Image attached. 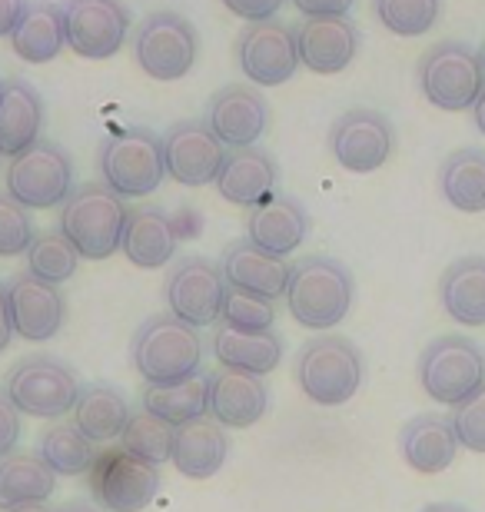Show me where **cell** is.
Here are the masks:
<instances>
[{
  "mask_svg": "<svg viewBox=\"0 0 485 512\" xmlns=\"http://www.w3.org/2000/svg\"><path fill=\"white\" fill-rule=\"evenodd\" d=\"M299 64L313 74H339L356 60L359 27L349 17H306L296 30Z\"/></svg>",
  "mask_w": 485,
  "mask_h": 512,
  "instance_id": "obj_19",
  "label": "cell"
},
{
  "mask_svg": "<svg viewBox=\"0 0 485 512\" xmlns=\"http://www.w3.org/2000/svg\"><path fill=\"white\" fill-rule=\"evenodd\" d=\"M309 233V213L296 197L286 193H273L270 200L250 207L246 217V240H253L256 247H263L273 256H290L296 247H303Z\"/></svg>",
  "mask_w": 485,
  "mask_h": 512,
  "instance_id": "obj_21",
  "label": "cell"
},
{
  "mask_svg": "<svg viewBox=\"0 0 485 512\" xmlns=\"http://www.w3.org/2000/svg\"><path fill=\"white\" fill-rule=\"evenodd\" d=\"M80 380L57 356H27L10 366L4 380V396L17 406L20 416L34 419H60L74 413L80 399Z\"/></svg>",
  "mask_w": 485,
  "mask_h": 512,
  "instance_id": "obj_7",
  "label": "cell"
},
{
  "mask_svg": "<svg viewBox=\"0 0 485 512\" xmlns=\"http://www.w3.org/2000/svg\"><path fill=\"white\" fill-rule=\"evenodd\" d=\"M236 64L243 77H250L260 87H280L296 77L299 50H296V30H290L280 20H256L246 24L240 40H236Z\"/></svg>",
  "mask_w": 485,
  "mask_h": 512,
  "instance_id": "obj_15",
  "label": "cell"
},
{
  "mask_svg": "<svg viewBox=\"0 0 485 512\" xmlns=\"http://www.w3.org/2000/svg\"><path fill=\"white\" fill-rule=\"evenodd\" d=\"M10 47L27 64H50L67 47L64 34V10L50 0H34L24 7V14L10 30Z\"/></svg>",
  "mask_w": 485,
  "mask_h": 512,
  "instance_id": "obj_29",
  "label": "cell"
},
{
  "mask_svg": "<svg viewBox=\"0 0 485 512\" xmlns=\"http://www.w3.org/2000/svg\"><path fill=\"white\" fill-rule=\"evenodd\" d=\"M4 290H7L10 320H14V333L24 336L27 343H47L64 330L67 300L57 283L37 280L34 273H20Z\"/></svg>",
  "mask_w": 485,
  "mask_h": 512,
  "instance_id": "obj_17",
  "label": "cell"
},
{
  "mask_svg": "<svg viewBox=\"0 0 485 512\" xmlns=\"http://www.w3.org/2000/svg\"><path fill=\"white\" fill-rule=\"evenodd\" d=\"M27 0H0V37H10V30L24 14Z\"/></svg>",
  "mask_w": 485,
  "mask_h": 512,
  "instance_id": "obj_45",
  "label": "cell"
},
{
  "mask_svg": "<svg viewBox=\"0 0 485 512\" xmlns=\"http://www.w3.org/2000/svg\"><path fill=\"white\" fill-rule=\"evenodd\" d=\"M270 409V386L263 376L243 370H216L210 373V413L216 423L230 429H250Z\"/></svg>",
  "mask_w": 485,
  "mask_h": 512,
  "instance_id": "obj_20",
  "label": "cell"
},
{
  "mask_svg": "<svg viewBox=\"0 0 485 512\" xmlns=\"http://www.w3.org/2000/svg\"><path fill=\"white\" fill-rule=\"evenodd\" d=\"M37 230L30 210L17 203L7 190H0V256H24L34 243Z\"/></svg>",
  "mask_w": 485,
  "mask_h": 512,
  "instance_id": "obj_40",
  "label": "cell"
},
{
  "mask_svg": "<svg viewBox=\"0 0 485 512\" xmlns=\"http://www.w3.org/2000/svg\"><path fill=\"white\" fill-rule=\"evenodd\" d=\"M452 429L462 449L469 453H485V386L476 389L466 403H459L452 409Z\"/></svg>",
  "mask_w": 485,
  "mask_h": 512,
  "instance_id": "obj_41",
  "label": "cell"
},
{
  "mask_svg": "<svg viewBox=\"0 0 485 512\" xmlns=\"http://www.w3.org/2000/svg\"><path fill=\"white\" fill-rule=\"evenodd\" d=\"M442 200L459 213H485V150L462 147L442 160Z\"/></svg>",
  "mask_w": 485,
  "mask_h": 512,
  "instance_id": "obj_33",
  "label": "cell"
},
{
  "mask_svg": "<svg viewBox=\"0 0 485 512\" xmlns=\"http://www.w3.org/2000/svg\"><path fill=\"white\" fill-rule=\"evenodd\" d=\"M396 150V130L379 110H346L329 130V153L346 173H376Z\"/></svg>",
  "mask_w": 485,
  "mask_h": 512,
  "instance_id": "obj_14",
  "label": "cell"
},
{
  "mask_svg": "<svg viewBox=\"0 0 485 512\" xmlns=\"http://www.w3.org/2000/svg\"><path fill=\"white\" fill-rule=\"evenodd\" d=\"M276 180H280V167L270 153L260 147H243L226 153L220 177H216V193L233 207L250 210L273 197Z\"/></svg>",
  "mask_w": 485,
  "mask_h": 512,
  "instance_id": "obj_24",
  "label": "cell"
},
{
  "mask_svg": "<svg viewBox=\"0 0 485 512\" xmlns=\"http://www.w3.org/2000/svg\"><path fill=\"white\" fill-rule=\"evenodd\" d=\"M173 433H177V426L173 423H163L160 416L140 409V413L130 416L127 429L120 433V446L127 449V453L147 459V463H153V466H160L173 456Z\"/></svg>",
  "mask_w": 485,
  "mask_h": 512,
  "instance_id": "obj_37",
  "label": "cell"
},
{
  "mask_svg": "<svg viewBox=\"0 0 485 512\" xmlns=\"http://www.w3.org/2000/svg\"><path fill=\"white\" fill-rule=\"evenodd\" d=\"M100 449L80 433L74 423H54L44 429L37 443V456L57 476H87Z\"/></svg>",
  "mask_w": 485,
  "mask_h": 512,
  "instance_id": "obj_35",
  "label": "cell"
},
{
  "mask_svg": "<svg viewBox=\"0 0 485 512\" xmlns=\"http://www.w3.org/2000/svg\"><path fill=\"white\" fill-rule=\"evenodd\" d=\"M479 57H482V67H485V47H482V54H479Z\"/></svg>",
  "mask_w": 485,
  "mask_h": 512,
  "instance_id": "obj_51",
  "label": "cell"
},
{
  "mask_svg": "<svg viewBox=\"0 0 485 512\" xmlns=\"http://www.w3.org/2000/svg\"><path fill=\"white\" fill-rule=\"evenodd\" d=\"M210 350L226 370L266 376L283 360V336L273 330H236V326L216 323Z\"/></svg>",
  "mask_w": 485,
  "mask_h": 512,
  "instance_id": "obj_28",
  "label": "cell"
},
{
  "mask_svg": "<svg viewBox=\"0 0 485 512\" xmlns=\"http://www.w3.org/2000/svg\"><path fill=\"white\" fill-rule=\"evenodd\" d=\"M44 130V97L20 77L0 80V157L34 147Z\"/></svg>",
  "mask_w": 485,
  "mask_h": 512,
  "instance_id": "obj_26",
  "label": "cell"
},
{
  "mask_svg": "<svg viewBox=\"0 0 485 512\" xmlns=\"http://www.w3.org/2000/svg\"><path fill=\"white\" fill-rule=\"evenodd\" d=\"M206 124L230 150L256 147V140H263L266 127H270V104L256 87L230 84L210 97Z\"/></svg>",
  "mask_w": 485,
  "mask_h": 512,
  "instance_id": "obj_18",
  "label": "cell"
},
{
  "mask_svg": "<svg viewBox=\"0 0 485 512\" xmlns=\"http://www.w3.org/2000/svg\"><path fill=\"white\" fill-rule=\"evenodd\" d=\"M220 323L236 326V330H273L276 306H273V300H263V296H256V293L233 290L230 286L223 296Z\"/></svg>",
  "mask_w": 485,
  "mask_h": 512,
  "instance_id": "obj_39",
  "label": "cell"
},
{
  "mask_svg": "<svg viewBox=\"0 0 485 512\" xmlns=\"http://www.w3.org/2000/svg\"><path fill=\"white\" fill-rule=\"evenodd\" d=\"M67 47L84 60L117 57L130 37V7L123 0H64Z\"/></svg>",
  "mask_w": 485,
  "mask_h": 512,
  "instance_id": "obj_12",
  "label": "cell"
},
{
  "mask_svg": "<svg viewBox=\"0 0 485 512\" xmlns=\"http://www.w3.org/2000/svg\"><path fill=\"white\" fill-rule=\"evenodd\" d=\"M220 4L230 10V14L243 17L246 24H256V20H273L276 10H280L286 0H220Z\"/></svg>",
  "mask_w": 485,
  "mask_h": 512,
  "instance_id": "obj_42",
  "label": "cell"
},
{
  "mask_svg": "<svg viewBox=\"0 0 485 512\" xmlns=\"http://www.w3.org/2000/svg\"><path fill=\"white\" fill-rule=\"evenodd\" d=\"M363 353L346 336H316L296 356V383L316 406H343L363 386Z\"/></svg>",
  "mask_w": 485,
  "mask_h": 512,
  "instance_id": "obj_4",
  "label": "cell"
},
{
  "mask_svg": "<svg viewBox=\"0 0 485 512\" xmlns=\"http://www.w3.org/2000/svg\"><path fill=\"white\" fill-rule=\"evenodd\" d=\"M20 443V413L10 399L0 393V459L10 456Z\"/></svg>",
  "mask_w": 485,
  "mask_h": 512,
  "instance_id": "obj_43",
  "label": "cell"
},
{
  "mask_svg": "<svg viewBox=\"0 0 485 512\" xmlns=\"http://www.w3.org/2000/svg\"><path fill=\"white\" fill-rule=\"evenodd\" d=\"M373 14L389 34L422 37L436 27L442 0H373Z\"/></svg>",
  "mask_w": 485,
  "mask_h": 512,
  "instance_id": "obj_38",
  "label": "cell"
},
{
  "mask_svg": "<svg viewBox=\"0 0 485 512\" xmlns=\"http://www.w3.org/2000/svg\"><path fill=\"white\" fill-rule=\"evenodd\" d=\"M130 416H133V409L127 403V396H123L117 386H107V383L84 386L74 406V426L94 446L120 439V433L130 423Z\"/></svg>",
  "mask_w": 485,
  "mask_h": 512,
  "instance_id": "obj_31",
  "label": "cell"
},
{
  "mask_svg": "<svg viewBox=\"0 0 485 512\" xmlns=\"http://www.w3.org/2000/svg\"><path fill=\"white\" fill-rule=\"evenodd\" d=\"M24 256H27V273H34L37 280H47V283H57V286L67 283L80 266L77 247L60 230L37 233Z\"/></svg>",
  "mask_w": 485,
  "mask_h": 512,
  "instance_id": "obj_36",
  "label": "cell"
},
{
  "mask_svg": "<svg viewBox=\"0 0 485 512\" xmlns=\"http://www.w3.org/2000/svg\"><path fill=\"white\" fill-rule=\"evenodd\" d=\"M419 383L429 399L456 409L485 386V350L469 336H439L419 356Z\"/></svg>",
  "mask_w": 485,
  "mask_h": 512,
  "instance_id": "obj_9",
  "label": "cell"
},
{
  "mask_svg": "<svg viewBox=\"0 0 485 512\" xmlns=\"http://www.w3.org/2000/svg\"><path fill=\"white\" fill-rule=\"evenodd\" d=\"M90 496L107 512H143L160 493V469L123 446L100 449L90 466Z\"/></svg>",
  "mask_w": 485,
  "mask_h": 512,
  "instance_id": "obj_11",
  "label": "cell"
},
{
  "mask_svg": "<svg viewBox=\"0 0 485 512\" xmlns=\"http://www.w3.org/2000/svg\"><path fill=\"white\" fill-rule=\"evenodd\" d=\"M439 303L459 326H485V256H462L446 266Z\"/></svg>",
  "mask_w": 485,
  "mask_h": 512,
  "instance_id": "obj_30",
  "label": "cell"
},
{
  "mask_svg": "<svg viewBox=\"0 0 485 512\" xmlns=\"http://www.w3.org/2000/svg\"><path fill=\"white\" fill-rule=\"evenodd\" d=\"M356 0H293L303 17H349Z\"/></svg>",
  "mask_w": 485,
  "mask_h": 512,
  "instance_id": "obj_44",
  "label": "cell"
},
{
  "mask_svg": "<svg viewBox=\"0 0 485 512\" xmlns=\"http://www.w3.org/2000/svg\"><path fill=\"white\" fill-rule=\"evenodd\" d=\"M7 193L27 210H54L64 207L67 197L77 187L74 160L57 140L40 137L34 147L10 157L7 167Z\"/></svg>",
  "mask_w": 485,
  "mask_h": 512,
  "instance_id": "obj_8",
  "label": "cell"
},
{
  "mask_svg": "<svg viewBox=\"0 0 485 512\" xmlns=\"http://www.w3.org/2000/svg\"><path fill=\"white\" fill-rule=\"evenodd\" d=\"M163 167L180 187H210L220 177L226 143L216 137L206 120H180L163 133Z\"/></svg>",
  "mask_w": 485,
  "mask_h": 512,
  "instance_id": "obj_16",
  "label": "cell"
},
{
  "mask_svg": "<svg viewBox=\"0 0 485 512\" xmlns=\"http://www.w3.org/2000/svg\"><path fill=\"white\" fill-rule=\"evenodd\" d=\"M226 290L230 286L223 280L220 263L206 260V256H183L180 263H173L163 296L177 320L203 330V326L220 323Z\"/></svg>",
  "mask_w": 485,
  "mask_h": 512,
  "instance_id": "obj_13",
  "label": "cell"
},
{
  "mask_svg": "<svg viewBox=\"0 0 485 512\" xmlns=\"http://www.w3.org/2000/svg\"><path fill=\"white\" fill-rule=\"evenodd\" d=\"M200 54L196 27L177 10H153L133 34V60L150 80L173 84L183 80Z\"/></svg>",
  "mask_w": 485,
  "mask_h": 512,
  "instance_id": "obj_10",
  "label": "cell"
},
{
  "mask_svg": "<svg viewBox=\"0 0 485 512\" xmlns=\"http://www.w3.org/2000/svg\"><path fill=\"white\" fill-rule=\"evenodd\" d=\"M140 406L173 426L200 419L210 413V376L193 373V376H183V380H173V383L147 386L140 396Z\"/></svg>",
  "mask_w": 485,
  "mask_h": 512,
  "instance_id": "obj_32",
  "label": "cell"
},
{
  "mask_svg": "<svg viewBox=\"0 0 485 512\" xmlns=\"http://www.w3.org/2000/svg\"><path fill=\"white\" fill-rule=\"evenodd\" d=\"M419 87L432 107L446 114H462L476 107L485 90V67L479 50L462 40H442L419 60Z\"/></svg>",
  "mask_w": 485,
  "mask_h": 512,
  "instance_id": "obj_6",
  "label": "cell"
},
{
  "mask_svg": "<svg viewBox=\"0 0 485 512\" xmlns=\"http://www.w3.org/2000/svg\"><path fill=\"white\" fill-rule=\"evenodd\" d=\"M472 120H476V127L482 130V137H485V90L479 94L476 107H472Z\"/></svg>",
  "mask_w": 485,
  "mask_h": 512,
  "instance_id": "obj_48",
  "label": "cell"
},
{
  "mask_svg": "<svg viewBox=\"0 0 485 512\" xmlns=\"http://www.w3.org/2000/svg\"><path fill=\"white\" fill-rule=\"evenodd\" d=\"M180 227L163 207H137L130 210L127 227H123L120 250L127 260L140 270H160L163 263L173 260L180 243Z\"/></svg>",
  "mask_w": 485,
  "mask_h": 512,
  "instance_id": "obj_27",
  "label": "cell"
},
{
  "mask_svg": "<svg viewBox=\"0 0 485 512\" xmlns=\"http://www.w3.org/2000/svg\"><path fill=\"white\" fill-rule=\"evenodd\" d=\"M459 439L452 429V419L442 413H422L412 416L399 433V453L406 459L412 473L439 476L456 463Z\"/></svg>",
  "mask_w": 485,
  "mask_h": 512,
  "instance_id": "obj_23",
  "label": "cell"
},
{
  "mask_svg": "<svg viewBox=\"0 0 485 512\" xmlns=\"http://www.w3.org/2000/svg\"><path fill=\"white\" fill-rule=\"evenodd\" d=\"M130 363L147 386L173 383V380H183V376L200 373V366H203L200 330L177 320L173 313L150 316V320H143L137 326V333H133Z\"/></svg>",
  "mask_w": 485,
  "mask_h": 512,
  "instance_id": "obj_3",
  "label": "cell"
},
{
  "mask_svg": "<svg viewBox=\"0 0 485 512\" xmlns=\"http://www.w3.org/2000/svg\"><path fill=\"white\" fill-rule=\"evenodd\" d=\"M57 489V473L40 463V456L30 453H10L0 459V512L27 506V503H47Z\"/></svg>",
  "mask_w": 485,
  "mask_h": 512,
  "instance_id": "obj_34",
  "label": "cell"
},
{
  "mask_svg": "<svg viewBox=\"0 0 485 512\" xmlns=\"http://www.w3.org/2000/svg\"><path fill=\"white\" fill-rule=\"evenodd\" d=\"M223 280L233 290L256 293L263 300H280L286 296V283H290V263L283 256L266 253L263 247H256L253 240H236L223 250L220 260Z\"/></svg>",
  "mask_w": 485,
  "mask_h": 512,
  "instance_id": "obj_22",
  "label": "cell"
},
{
  "mask_svg": "<svg viewBox=\"0 0 485 512\" xmlns=\"http://www.w3.org/2000/svg\"><path fill=\"white\" fill-rule=\"evenodd\" d=\"M422 512H469V509L459 503H429Z\"/></svg>",
  "mask_w": 485,
  "mask_h": 512,
  "instance_id": "obj_49",
  "label": "cell"
},
{
  "mask_svg": "<svg viewBox=\"0 0 485 512\" xmlns=\"http://www.w3.org/2000/svg\"><path fill=\"white\" fill-rule=\"evenodd\" d=\"M130 207L107 183H80L60 207L57 230L74 243L80 260H110L123 243Z\"/></svg>",
  "mask_w": 485,
  "mask_h": 512,
  "instance_id": "obj_2",
  "label": "cell"
},
{
  "mask_svg": "<svg viewBox=\"0 0 485 512\" xmlns=\"http://www.w3.org/2000/svg\"><path fill=\"white\" fill-rule=\"evenodd\" d=\"M7 512H57L50 503H27V506H17V509H7Z\"/></svg>",
  "mask_w": 485,
  "mask_h": 512,
  "instance_id": "obj_50",
  "label": "cell"
},
{
  "mask_svg": "<svg viewBox=\"0 0 485 512\" xmlns=\"http://www.w3.org/2000/svg\"><path fill=\"white\" fill-rule=\"evenodd\" d=\"M226 456H230V436H226V426L216 423L213 416H200V419H190V423H180L177 433H173L170 463L177 466L180 476L210 479L223 469Z\"/></svg>",
  "mask_w": 485,
  "mask_h": 512,
  "instance_id": "obj_25",
  "label": "cell"
},
{
  "mask_svg": "<svg viewBox=\"0 0 485 512\" xmlns=\"http://www.w3.org/2000/svg\"><path fill=\"white\" fill-rule=\"evenodd\" d=\"M14 340V320H10V306H7V290L0 286V353L7 350Z\"/></svg>",
  "mask_w": 485,
  "mask_h": 512,
  "instance_id": "obj_46",
  "label": "cell"
},
{
  "mask_svg": "<svg viewBox=\"0 0 485 512\" xmlns=\"http://www.w3.org/2000/svg\"><path fill=\"white\" fill-rule=\"evenodd\" d=\"M57 512H107V509H100L97 503H87V499H74V503L60 506Z\"/></svg>",
  "mask_w": 485,
  "mask_h": 512,
  "instance_id": "obj_47",
  "label": "cell"
},
{
  "mask_svg": "<svg viewBox=\"0 0 485 512\" xmlns=\"http://www.w3.org/2000/svg\"><path fill=\"white\" fill-rule=\"evenodd\" d=\"M356 283L353 273L333 256H303L290 266L286 306L293 320L306 330H333L353 310Z\"/></svg>",
  "mask_w": 485,
  "mask_h": 512,
  "instance_id": "obj_1",
  "label": "cell"
},
{
  "mask_svg": "<svg viewBox=\"0 0 485 512\" xmlns=\"http://www.w3.org/2000/svg\"><path fill=\"white\" fill-rule=\"evenodd\" d=\"M100 177L103 183L127 197H150L160 190L167 167H163V140L147 127H127L110 133L100 143Z\"/></svg>",
  "mask_w": 485,
  "mask_h": 512,
  "instance_id": "obj_5",
  "label": "cell"
}]
</instances>
